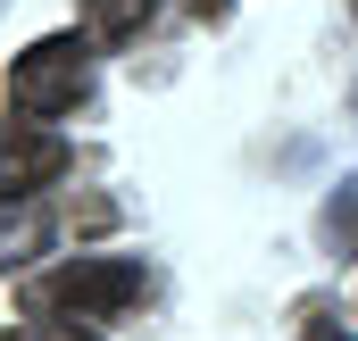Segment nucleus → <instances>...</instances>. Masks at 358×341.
Instances as JSON below:
<instances>
[{"instance_id": "1", "label": "nucleus", "mask_w": 358, "mask_h": 341, "mask_svg": "<svg viewBox=\"0 0 358 341\" xmlns=\"http://www.w3.org/2000/svg\"><path fill=\"white\" fill-rule=\"evenodd\" d=\"M142 291H150L142 258H59L50 275H34V283H25V308H34V317H76V325H100V317H125Z\"/></svg>"}, {"instance_id": "2", "label": "nucleus", "mask_w": 358, "mask_h": 341, "mask_svg": "<svg viewBox=\"0 0 358 341\" xmlns=\"http://www.w3.org/2000/svg\"><path fill=\"white\" fill-rule=\"evenodd\" d=\"M84 92H92V42L84 34H50V42L8 59V108L17 117H67Z\"/></svg>"}, {"instance_id": "3", "label": "nucleus", "mask_w": 358, "mask_h": 341, "mask_svg": "<svg viewBox=\"0 0 358 341\" xmlns=\"http://www.w3.org/2000/svg\"><path fill=\"white\" fill-rule=\"evenodd\" d=\"M67 175V142L42 125H8L0 117V200H42V183Z\"/></svg>"}, {"instance_id": "4", "label": "nucleus", "mask_w": 358, "mask_h": 341, "mask_svg": "<svg viewBox=\"0 0 358 341\" xmlns=\"http://www.w3.org/2000/svg\"><path fill=\"white\" fill-rule=\"evenodd\" d=\"M50 208L42 200H0V266H25V258H42L50 250Z\"/></svg>"}, {"instance_id": "5", "label": "nucleus", "mask_w": 358, "mask_h": 341, "mask_svg": "<svg viewBox=\"0 0 358 341\" xmlns=\"http://www.w3.org/2000/svg\"><path fill=\"white\" fill-rule=\"evenodd\" d=\"M150 17H159V0H84V42L92 50H125V42H142Z\"/></svg>"}, {"instance_id": "6", "label": "nucleus", "mask_w": 358, "mask_h": 341, "mask_svg": "<svg viewBox=\"0 0 358 341\" xmlns=\"http://www.w3.org/2000/svg\"><path fill=\"white\" fill-rule=\"evenodd\" d=\"M0 341H100L92 325H50V317H25V325H8Z\"/></svg>"}, {"instance_id": "7", "label": "nucleus", "mask_w": 358, "mask_h": 341, "mask_svg": "<svg viewBox=\"0 0 358 341\" xmlns=\"http://www.w3.org/2000/svg\"><path fill=\"white\" fill-rule=\"evenodd\" d=\"M183 8H192V17H225L234 0H183Z\"/></svg>"}, {"instance_id": "8", "label": "nucleus", "mask_w": 358, "mask_h": 341, "mask_svg": "<svg viewBox=\"0 0 358 341\" xmlns=\"http://www.w3.org/2000/svg\"><path fill=\"white\" fill-rule=\"evenodd\" d=\"M350 17H358V0H350Z\"/></svg>"}]
</instances>
